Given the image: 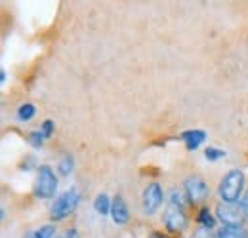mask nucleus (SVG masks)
I'll return each mask as SVG.
<instances>
[{"label":"nucleus","instance_id":"nucleus-1","mask_svg":"<svg viewBox=\"0 0 248 238\" xmlns=\"http://www.w3.org/2000/svg\"><path fill=\"white\" fill-rule=\"evenodd\" d=\"M243 189H245V174L237 168L229 170L223 178L219 179V185H217V194L221 198V202H229V204H235L241 200V194H243Z\"/></svg>","mask_w":248,"mask_h":238},{"label":"nucleus","instance_id":"nucleus-2","mask_svg":"<svg viewBox=\"0 0 248 238\" xmlns=\"http://www.w3.org/2000/svg\"><path fill=\"white\" fill-rule=\"evenodd\" d=\"M80 204V191L77 187H71L69 191H65L63 194H60L52 208H50V219L52 221H63L65 217H69L75 209Z\"/></svg>","mask_w":248,"mask_h":238},{"label":"nucleus","instance_id":"nucleus-3","mask_svg":"<svg viewBox=\"0 0 248 238\" xmlns=\"http://www.w3.org/2000/svg\"><path fill=\"white\" fill-rule=\"evenodd\" d=\"M36 183H34V196L36 198H54L58 191V178L48 164H42L36 170Z\"/></svg>","mask_w":248,"mask_h":238},{"label":"nucleus","instance_id":"nucleus-4","mask_svg":"<svg viewBox=\"0 0 248 238\" xmlns=\"http://www.w3.org/2000/svg\"><path fill=\"white\" fill-rule=\"evenodd\" d=\"M216 219L221 221V227H243V223L247 221V213L241 202H221L216 206Z\"/></svg>","mask_w":248,"mask_h":238},{"label":"nucleus","instance_id":"nucleus-5","mask_svg":"<svg viewBox=\"0 0 248 238\" xmlns=\"http://www.w3.org/2000/svg\"><path fill=\"white\" fill-rule=\"evenodd\" d=\"M162 225L166 227L168 233H174V235L184 233L187 229L186 209L180 208V206H174V204H168L164 213H162Z\"/></svg>","mask_w":248,"mask_h":238},{"label":"nucleus","instance_id":"nucleus-6","mask_svg":"<svg viewBox=\"0 0 248 238\" xmlns=\"http://www.w3.org/2000/svg\"><path fill=\"white\" fill-rule=\"evenodd\" d=\"M184 193L187 194V200H189V204H202L206 198H208V194H210V189H208V185H206V181L202 178H199V176H189L186 179V183H184Z\"/></svg>","mask_w":248,"mask_h":238},{"label":"nucleus","instance_id":"nucleus-7","mask_svg":"<svg viewBox=\"0 0 248 238\" xmlns=\"http://www.w3.org/2000/svg\"><path fill=\"white\" fill-rule=\"evenodd\" d=\"M162 200H164V191H162V187L158 183H149L143 189L141 204H143V211L147 215H153L156 209L162 206Z\"/></svg>","mask_w":248,"mask_h":238},{"label":"nucleus","instance_id":"nucleus-8","mask_svg":"<svg viewBox=\"0 0 248 238\" xmlns=\"http://www.w3.org/2000/svg\"><path fill=\"white\" fill-rule=\"evenodd\" d=\"M111 219L115 225H126L130 221V209L128 204L121 194H117L113 198V204H111Z\"/></svg>","mask_w":248,"mask_h":238},{"label":"nucleus","instance_id":"nucleus-9","mask_svg":"<svg viewBox=\"0 0 248 238\" xmlns=\"http://www.w3.org/2000/svg\"><path fill=\"white\" fill-rule=\"evenodd\" d=\"M182 141L186 143L189 150H197L206 141V132L204 130H187L182 134Z\"/></svg>","mask_w":248,"mask_h":238},{"label":"nucleus","instance_id":"nucleus-10","mask_svg":"<svg viewBox=\"0 0 248 238\" xmlns=\"http://www.w3.org/2000/svg\"><path fill=\"white\" fill-rule=\"evenodd\" d=\"M216 215H212V211L208 209V206H202V208L199 209V213H197V223H199V227H204V229H214L216 227Z\"/></svg>","mask_w":248,"mask_h":238},{"label":"nucleus","instance_id":"nucleus-11","mask_svg":"<svg viewBox=\"0 0 248 238\" xmlns=\"http://www.w3.org/2000/svg\"><path fill=\"white\" fill-rule=\"evenodd\" d=\"M216 238H248V231L245 227H221L217 229Z\"/></svg>","mask_w":248,"mask_h":238},{"label":"nucleus","instance_id":"nucleus-12","mask_svg":"<svg viewBox=\"0 0 248 238\" xmlns=\"http://www.w3.org/2000/svg\"><path fill=\"white\" fill-rule=\"evenodd\" d=\"M111 204H113V200H109V196L105 193H99L95 196V200H93V209L99 215H107V213L111 215Z\"/></svg>","mask_w":248,"mask_h":238},{"label":"nucleus","instance_id":"nucleus-13","mask_svg":"<svg viewBox=\"0 0 248 238\" xmlns=\"http://www.w3.org/2000/svg\"><path fill=\"white\" fill-rule=\"evenodd\" d=\"M34 115H36V107L32 103H23L17 109V119L21 122H29V120L34 119Z\"/></svg>","mask_w":248,"mask_h":238},{"label":"nucleus","instance_id":"nucleus-14","mask_svg":"<svg viewBox=\"0 0 248 238\" xmlns=\"http://www.w3.org/2000/svg\"><path fill=\"white\" fill-rule=\"evenodd\" d=\"M44 134L40 132V130H32V132H29V135H27V141H29V145L31 147H34V149H40L42 145H44Z\"/></svg>","mask_w":248,"mask_h":238},{"label":"nucleus","instance_id":"nucleus-15","mask_svg":"<svg viewBox=\"0 0 248 238\" xmlns=\"http://www.w3.org/2000/svg\"><path fill=\"white\" fill-rule=\"evenodd\" d=\"M73 166H75L73 156H71V154H65L62 160H60V164H58V170H60L62 176H69V174L73 172Z\"/></svg>","mask_w":248,"mask_h":238},{"label":"nucleus","instance_id":"nucleus-16","mask_svg":"<svg viewBox=\"0 0 248 238\" xmlns=\"http://www.w3.org/2000/svg\"><path fill=\"white\" fill-rule=\"evenodd\" d=\"M186 202H189L187 200V194L186 193H182V191H172L170 193V204H174V206H180V208H184V204Z\"/></svg>","mask_w":248,"mask_h":238},{"label":"nucleus","instance_id":"nucleus-17","mask_svg":"<svg viewBox=\"0 0 248 238\" xmlns=\"http://www.w3.org/2000/svg\"><path fill=\"white\" fill-rule=\"evenodd\" d=\"M227 152L221 149H216V147H208V149L204 150V158L206 160H210V162H216V160H219V158H223Z\"/></svg>","mask_w":248,"mask_h":238},{"label":"nucleus","instance_id":"nucleus-18","mask_svg":"<svg viewBox=\"0 0 248 238\" xmlns=\"http://www.w3.org/2000/svg\"><path fill=\"white\" fill-rule=\"evenodd\" d=\"M38 235L42 238H58V231H56L54 225H42L38 229Z\"/></svg>","mask_w":248,"mask_h":238},{"label":"nucleus","instance_id":"nucleus-19","mask_svg":"<svg viewBox=\"0 0 248 238\" xmlns=\"http://www.w3.org/2000/svg\"><path fill=\"white\" fill-rule=\"evenodd\" d=\"M54 128H56V124H54V120H44V122H42V124H40V128H38V130H40V132H42V134H44V137H46V139H48V137H52V134H54Z\"/></svg>","mask_w":248,"mask_h":238},{"label":"nucleus","instance_id":"nucleus-20","mask_svg":"<svg viewBox=\"0 0 248 238\" xmlns=\"http://www.w3.org/2000/svg\"><path fill=\"white\" fill-rule=\"evenodd\" d=\"M191 238H216V235H212L210 229H204V227H199L191 233Z\"/></svg>","mask_w":248,"mask_h":238},{"label":"nucleus","instance_id":"nucleus-21","mask_svg":"<svg viewBox=\"0 0 248 238\" xmlns=\"http://www.w3.org/2000/svg\"><path fill=\"white\" fill-rule=\"evenodd\" d=\"M241 206L245 208V213H247V217H248V191L245 193V196H243V200H241Z\"/></svg>","mask_w":248,"mask_h":238},{"label":"nucleus","instance_id":"nucleus-22","mask_svg":"<svg viewBox=\"0 0 248 238\" xmlns=\"http://www.w3.org/2000/svg\"><path fill=\"white\" fill-rule=\"evenodd\" d=\"M23 238H42V237L38 235V231H27V233L23 235Z\"/></svg>","mask_w":248,"mask_h":238},{"label":"nucleus","instance_id":"nucleus-23","mask_svg":"<svg viewBox=\"0 0 248 238\" xmlns=\"http://www.w3.org/2000/svg\"><path fill=\"white\" fill-rule=\"evenodd\" d=\"M149 238H170L168 235H164V233H158V231H153L151 235H149Z\"/></svg>","mask_w":248,"mask_h":238},{"label":"nucleus","instance_id":"nucleus-24","mask_svg":"<svg viewBox=\"0 0 248 238\" xmlns=\"http://www.w3.org/2000/svg\"><path fill=\"white\" fill-rule=\"evenodd\" d=\"M6 78H8V73L2 71V73H0V82H6Z\"/></svg>","mask_w":248,"mask_h":238}]
</instances>
